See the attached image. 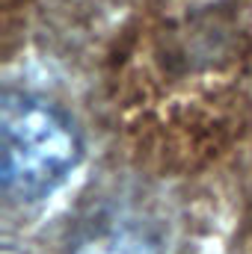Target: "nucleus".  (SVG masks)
<instances>
[{
  "instance_id": "nucleus-1",
  "label": "nucleus",
  "mask_w": 252,
  "mask_h": 254,
  "mask_svg": "<svg viewBox=\"0 0 252 254\" xmlns=\"http://www.w3.org/2000/svg\"><path fill=\"white\" fill-rule=\"evenodd\" d=\"M3 192L18 201H42L57 192L80 163V136L63 110L30 92H6L0 113Z\"/></svg>"
}]
</instances>
